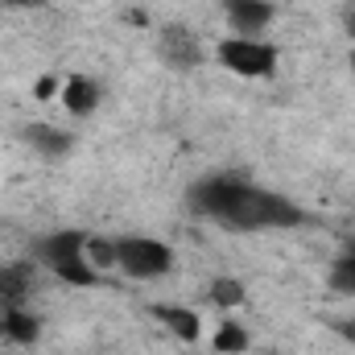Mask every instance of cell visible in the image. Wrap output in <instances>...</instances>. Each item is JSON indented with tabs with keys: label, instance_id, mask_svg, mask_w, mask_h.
I'll return each mask as SVG.
<instances>
[{
	"label": "cell",
	"instance_id": "277c9868",
	"mask_svg": "<svg viewBox=\"0 0 355 355\" xmlns=\"http://www.w3.org/2000/svg\"><path fill=\"white\" fill-rule=\"evenodd\" d=\"M157 54H162V62L166 67H174V71H194L198 62H202V42L194 37V29L190 25H166L162 33H157Z\"/></svg>",
	"mask_w": 355,
	"mask_h": 355
},
{
	"label": "cell",
	"instance_id": "d6986e66",
	"mask_svg": "<svg viewBox=\"0 0 355 355\" xmlns=\"http://www.w3.org/2000/svg\"><path fill=\"white\" fill-rule=\"evenodd\" d=\"M347 33H352V37H355V8H352V12H347Z\"/></svg>",
	"mask_w": 355,
	"mask_h": 355
},
{
	"label": "cell",
	"instance_id": "ffe728a7",
	"mask_svg": "<svg viewBox=\"0 0 355 355\" xmlns=\"http://www.w3.org/2000/svg\"><path fill=\"white\" fill-rule=\"evenodd\" d=\"M347 252H352V257H355V232H352V240H347Z\"/></svg>",
	"mask_w": 355,
	"mask_h": 355
},
{
	"label": "cell",
	"instance_id": "e0dca14e",
	"mask_svg": "<svg viewBox=\"0 0 355 355\" xmlns=\"http://www.w3.org/2000/svg\"><path fill=\"white\" fill-rule=\"evenodd\" d=\"M4 4H12V8H46V0H4Z\"/></svg>",
	"mask_w": 355,
	"mask_h": 355
},
{
	"label": "cell",
	"instance_id": "6da1fadb",
	"mask_svg": "<svg viewBox=\"0 0 355 355\" xmlns=\"http://www.w3.org/2000/svg\"><path fill=\"white\" fill-rule=\"evenodd\" d=\"M186 202L198 219H211L227 232H281L297 227L306 211L277 194L257 186L248 174H207L186 190Z\"/></svg>",
	"mask_w": 355,
	"mask_h": 355
},
{
	"label": "cell",
	"instance_id": "3957f363",
	"mask_svg": "<svg viewBox=\"0 0 355 355\" xmlns=\"http://www.w3.org/2000/svg\"><path fill=\"white\" fill-rule=\"evenodd\" d=\"M219 62L240 75V79H268L277 71V46H268L265 37H223L219 42Z\"/></svg>",
	"mask_w": 355,
	"mask_h": 355
},
{
	"label": "cell",
	"instance_id": "4fadbf2b",
	"mask_svg": "<svg viewBox=\"0 0 355 355\" xmlns=\"http://www.w3.org/2000/svg\"><path fill=\"white\" fill-rule=\"evenodd\" d=\"M244 285L236 281V277H215L211 281V302L219 306V310H236V306H244Z\"/></svg>",
	"mask_w": 355,
	"mask_h": 355
},
{
	"label": "cell",
	"instance_id": "5bb4252c",
	"mask_svg": "<svg viewBox=\"0 0 355 355\" xmlns=\"http://www.w3.org/2000/svg\"><path fill=\"white\" fill-rule=\"evenodd\" d=\"M54 277H62L67 285H95V281H99V268L91 265L87 257H79V261L58 265V268H54Z\"/></svg>",
	"mask_w": 355,
	"mask_h": 355
},
{
	"label": "cell",
	"instance_id": "7c38bea8",
	"mask_svg": "<svg viewBox=\"0 0 355 355\" xmlns=\"http://www.w3.org/2000/svg\"><path fill=\"white\" fill-rule=\"evenodd\" d=\"M327 285H331V293H339V297H355V257L352 252H343V257L331 265Z\"/></svg>",
	"mask_w": 355,
	"mask_h": 355
},
{
	"label": "cell",
	"instance_id": "8fae6325",
	"mask_svg": "<svg viewBox=\"0 0 355 355\" xmlns=\"http://www.w3.org/2000/svg\"><path fill=\"white\" fill-rule=\"evenodd\" d=\"M248 343H252V335H248V327H240V322H219L215 327V335H211V347L219 355H244L248 352Z\"/></svg>",
	"mask_w": 355,
	"mask_h": 355
},
{
	"label": "cell",
	"instance_id": "30bf717a",
	"mask_svg": "<svg viewBox=\"0 0 355 355\" xmlns=\"http://www.w3.org/2000/svg\"><path fill=\"white\" fill-rule=\"evenodd\" d=\"M153 314H157V322H166V327L174 331L182 343H194V339L202 335L198 314H194V310H186V306H153Z\"/></svg>",
	"mask_w": 355,
	"mask_h": 355
},
{
	"label": "cell",
	"instance_id": "8992f818",
	"mask_svg": "<svg viewBox=\"0 0 355 355\" xmlns=\"http://www.w3.org/2000/svg\"><path fill=\"white\" fill-rule=\"evenodd\" d=\"M21 141H25L37 157H46V162H62V157H71V149H75V137H71L67 128H58V124H46V120L25 124V128H21Z\"/></svg>",
	"mask_w": 355,
	"mask_h": 355
},
{
	"label": "cell",
	"instance_id": "2e32d148",
	"mask_svg": "<svg viewBox=\"0 0 355 355\" xmlns=\"http://www.w3.org/2000/svg\"><path fill=\"white\" fill-rule=\"evenodd\" d=\"M33 95H37V99H54V95H62V87H58V75H42V79L33 83Z\"/></svg>",
	"mask_w": 355,
	"mask_h": 355
},
{
	"label": "cell",
	"instance_id": "5b68a950",
	"mask_svg": "<svg viewBox=\"0 0 355 355\" xmlns=\"http://www.w3.org/2000/svg\"><path fill=\"white\" fill-rule=\"evenodd\" d=\"M223 17H227L236 37H261L272 25L277 8L268 0H223Z\"/></svg>",
	"mask_w": 355,
	"mask_h": 355
},
{
	"label": "cell",
	"instance_id": "52a82bcc",
	"mask_svg": "<svg viewBox=\"0 0 355 355\" xmlns=\"http://www.w3.org/2000/svg\"><path fill=\"white\" fill-rule=\"evenodd\" d=\"M33 272L37 268L29 265V261H12V265L0 268V302L4 306H25L29 293H33V285H37Z\"/></svg>",
	"mask_w": 355,
	"mask_h": 355
},
{
	"label": "cell",
	"instance_id": "ac0fdd59",
	"mask_svg": "<svg viewBox=\"0 0 355 355\" xmlns=\"http://www.w3.org/2000/svg\"><path fill=\"white\" fill-rule=\"evenodd\" d=\"M339 335H343V339L355 347V318H352V322H339Z\"/></svg>",
	"mask_w": 355,
	"mask_h": 355
},
{
	"label": "cell",
	"instance_id": "9a60e30c",
	"mask_svg": "<svg viewBox=\"0 0 355 355\" xmlns=\"http://www.w3.org/2000/svg\"><path fill=\"white\" fill-rule=\"evenodd\" d=\"M83 257H87L91 265L99 268H116V240H99V236H87V248H83Z\"/></svg>",
	"mask_w": 355,
	"mask_h": 355
},
{
	"label": "cell",
	"instance_id": "9c48e42d",
	"mask_svg": "<svg viewBox=\"0 0 355 355\" xmlns=\"http://www.w3.org/2000/svg\"><path fill=\"white\" fill-rule=\"evenodd\" d=\"M99 99H103V91L95 79L87 75H75V79H67V87H62V107L71 112V116H91L95 107H99Z\"/></svg>",
	"mask_w": 355,
	"mask_h": 355
},
{
	"label": "cell",
	"instance_id": "7a4b0ae2",
	"mask_svg": "<svg viewBox=\"0 0 355 355\" xmlns=\"http://www.w3.org/2000/svg\"><path fill=\"white\" fill-rule=\"evenodd\" d=\"M116 268L128 272L132 281H153V277L174 268V252H170V244H162L153 236H120L116 240Z\"/></svg>",
	"mask_w": 355,
	"mask_h": 355
},
{
	"label": "cell",
	"instance_id": "ba28073f",
	"mask_svg": "<svg viewBox=\"0 0 355 355\" xmlns=\"http://www.w3.org/2000/svg\"><path fill=\"white\" fill-rule=\"evenodd\" d=\"M83 248H87V236L83 232H54V236H42L37 240V257L50 268L67 265V261H79Z\"/></svg>",
	"mask_w": 355,
	"mask_h": 355
}]
</instances>
